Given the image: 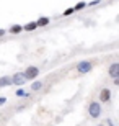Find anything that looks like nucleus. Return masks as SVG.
<instances>
[{"label": "nucleus", "mask_w": 119, "mask_h": 126, "mask_svg": "<svg viewBox=\"0 0 119 126\" xmlns=\"http://www.w3.org/2000/svg\"><path fill=\"white\" fill-rule=\"evenodd\" d=\"M7 103V97H0V107H3Z\"/></svg>", "instance_id": "nucleus-15"}, {"label": "nucleus", "mask_w": 119, "mask_h": 126, "mask_svg": "<svg viewBox=\"0 0 119 126\" xmlns=\"http://www.w3.org/2000/svg\"><path fill=\"white\" fill-rule=\"evenodd\" d=\"M109 77L119 79V62H113V64L109 65Z\"/></svg>", "instance_id": "nucleus-6"}, {"label": "nucleus", "mask_w": 119, "mask_h": 126, "mask_svg": "<svg viewBox=\"0 0 119 126\" xmlns=\"http://www.w3.org/2000/svg\"><path fill=\"white\" fill-rule=\"evenodd\" d=\"M36 28H38V26H36V23H34V21H31V23H26V25L23 26L25 31H34Z\"/></svg>", "instance_id": "nucleus-11"}, {"label": "nucleus", "mask_w": 119, "mask_h": 126, "mask_svg": "<svg viewBox=\"0 0 119 126\" xmlns=\"http://www.w3.org/2000/svg\"><path fill=\"white\" fill-rule=\"evenodd\" d=\"M85 7H87V3H85V2H80V3H77L73 7V12H80V10H83Z\"/></svg>", "instance_id": "nucleus-13"}, {"label": "nucleus", "mask_w": 119, "mask_h": 126, "mask_svg": "<svg viewBox=\"0 0 119 126\" xmlns=\"http://www.w3.org/2000/svg\"><path fill=\"white\" fill-rule=\"evenodd\" d=\"M5 33H7V31H5V30H2V28H0V38H2V36H3V34H5Z\"/></svg>", "instance_id": "nucleus-16"}, {"label": "nucleus", "mask_w": 119, "mask_h": 126, "mask_svg": "<svg viewBox=\"0 0 119 126\" xmlns=\"http://www.w3.org/2000/svg\"><path fill=\"white\" fill-rule=\"evenodd\" d=\"M10 85H12V79H10L8 75H3V77H0V89L10 87Z\"/></svg>", "instance_id": "nucleus-7"}, {"label": "nucleus", "mask_w": 119, "mask_h": 126, "mask_svg": "<svg viewBox=\"0 0 119 126\" xmlns=\"http://www.w3.org/2000/svg\"><path fill=\"white\" fill-rule=\"evenodd\" d=\"M49 21H51V20L47 18V16H41V18L38 20V21H34V23H36V26H47Z\"/></svg>", "instance_id": "nucleus-8"}, {"label": "nucleus", "mask_w": 119, "mask_h": 126, "mask_svg": "<svg viewBox=\"0 0 119 126\" xmlns=\"http://www.w3.org/2000/svg\"><path fill=\"white\" fill-rule=\"evenodd\" d=\"M15 95H16V97H25V98H29V94H28V92H25L23 89H18L16 92H15Z\"/></svg>", "instance_id": "nucleus-12"}, {"label": "nucleus", "mask_w": 119, "mask_h": 126, "mask_svg": "<svg viewBox=\"0 0 119 126\" xmlns=\"http://www.w3.org/2000/svg\"><path fill=\"white\" fill-rule=\"evenodd\" d=\"M23 75H25L26 80H34L38 75H39V69H38L36 65H28L26 70L23 72Z\"/></svg>", "instance_id": "nucleus-3"}, {"label": "nucleus", "mask_w": 119, "mask_h": 126, "mask_svg": "<svg viewBox=\"0 0 119 126\" xmlns=\"http://www.w3.org/2000/svg\"><path fill=\"white\" fill-rule=\"evenodd\" d=\"M72 13H73V8H67V10L64 12V16H70Z\"/></svg>", "instance_id": "nucleus-14"}, {"label": "nucleus", "mask_w": 119, "mask_h": 126, "mask_svg": "<svg viewBox=\"0 0 119 126\" xmlns=\"http://www.w3.org/2000/svg\"><path fill=\"white\" fill-rule=\"evenodd\" d=\"M21 31H23V26H20V25H13V26H10V33H12V34H20Z\"/></svg>", "instance_id": "nucleus-9"}, {"label": "nucleus", "mask_w": 119, "mask_h": 126, "mask_svg": "<svg viewBox=\"0 0 119 126\" xmlns=\"http://www.w3.org/2000/svg\"><path fill=\"white\" fill-rule=\"evenodd\" d=\"M88 115H90V118H93V120H96V118L101 116V103L100 102H92L90 105H88Z\"/></svg>", "instance_id": "nucleus-1"}, {"label": "nucleus", "mask_w": 119, "mask_h": 126, "mask_svg": "<svg viewBox=\"0 0 119 126\" xmlns=\"http://www.w3.org/2000/svg\"><path fill=\"white\" fill-rule=\"evenodd\" d=\"M111 100V90L109 89H101V92H100V102L101 103H108Z\"/></svg>", "instance_id": "nucleus-5"}, {"label": "nucleus", "mask_w": 119, "mask_h": 126, "mask_svg": "<svg viewBox=\"0 0 119 126\" xmlns=\"http://www.w3.org/2000/svg\"><path fill=\"white\" fill-rule=\"evenodd\" d=\"M12 84H15V85H23L25 82H26V79H25V75H23V72H15L12 77Z\"/></svg>", "instance_id": "nucleus-4"}, {"label": "nucleus", "mask_w": 119, "mask_h": 126, "mask_svg": "<svg viewBox=\"0 0 119 126\" xmlns=\"http://www.w3.org/2000/svg\"><path fill=\"white\" fill-rule=\"evenodd\" d=\"M93 61H80L77 65V70H78V74H88V72H92L93 69Z\"/></svg>", "instance_id": "nucleus-2"}, {"label": "nucleus", "mask_w": 119, "mask_h": 126, "mask_svg": "<svg viewBox=\"0 0 119 126\" xmlns=\"http://www.w3.org/2000/svg\"><path fill=\"white\" fill-rule=\"evenodd\" d=\"M44 85H42V82H39V80H36V82H33V85H31V90L33 92H38V90H41Z\"/></svg>", "instance_id": "nucleus-10"}]
</instances>
